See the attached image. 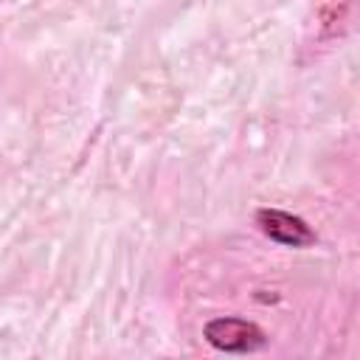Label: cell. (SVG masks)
Segmentation results:
<instances>
[{"label":"cell","mask_w":360,"mask_h":360,"mask_svg":"<svg viewBox=\"0 0 360 360\" xmlns=\"http://www.w3.org/2000/svg\"><path fill=\"white\" fill-rule=\"evenodd\" d=\"M205 340L231 354H248L264 346V332L245 318H214L205 326Z\"/></svg>","instance_id":"cell-1"},{"label":"cell","mask_w":360,"mask_h":360,"mask_svg":"<svg viewBox=\"0 0 360 360\" xmlns=\"http://www.w3.org/2000/svg\"><path fill=\"white\" fill-rule=\"evenodd\" d=\"M256 222L259 228L273 239V242H281V245H290V248H307L315 242V231L301 219V217H292L287 211H278V208H262L256 214Z\"/></svg>","instance_id":"cell-2"}]
</instances>
